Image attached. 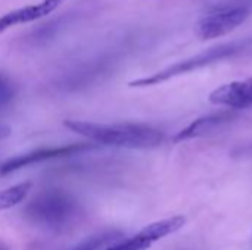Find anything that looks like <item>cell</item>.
I'll return each instance as SVG.
<instances>
[{"instance_id":"obj_1","label":"cell","mask_w":252,"mask_h":250,"mask_svg":"<svg viewBox=\"0 0 252 250\" xmlns=\"http://www.w3.org/2000/svg\"><path fill=\"white\" fill-rule=\"evenodd\" d=\"M63 125L92 141L126 149H154L162 144L165 139L161 130L146 124H100L66 119Z\"/></svg>"},{"instance_id":"obj_2","label":"cell","mask_w":252,"mask_h":250,"mask_svg":"<svg viewBox=\"0 0 252 250\" xmlns=\"http://www.w3.org/2000/svg\"><path fill=\"white\" fill-rule=\"evenodd\" d=\"M24 214L31 224L58 231L75 221L80 214V205L66 192L52 189L34 197Z\"/></svg>"},{"instance_id":"obj_3","label":"cell","mask_w":252,"mask_h":250,"mask_svg":"<svg viewBox=\"0 0 252 250\" xmlns=\"http://www.w3.org/2000/svg\"><path fill=\"white\" fill-rule=\"evenodd\" d=\"M247 41H242V43H229V44H221V46H217V47H213L201 55H196L190 59H186V60H182V62H177L154 75H149V77H143V78H137L131 83H128L130 87H149V85H155V84H161L164 81H168L177 75H182V74H188L190 71H195L198 68H202V66H207L213 62H217V60H221V59H226L232 55H236L241 49H244Z\"/></svg>"},{"instance_id":"obj_4","label":"cell","mask_w":252,"mask_h":250,"mask_svg":"<svg viewBox=\"0 0 252 250\" xmlns=\"http://www.w3.org/2000/svg\"><path fill=\"white\" fill-rule=\"evenodd\" d=\"M250 15L247 6H226L208 12L196 24V34L202 40H214L223 37L238 28Z\"/></svg>"},{"instance_id":"obj_5","label":"cell","mask_w":252,"mask_h":250,"mask_svg":"<svg viewBox=\"0 0 252 250\" xmlns=\"http://www.w3.org/2000/svg\"><path fill=\"white\" fill-rule=\"evenodd\" d=\"M94 143H77V144H69V146H61V147H50V149H38L32 150L15 158L7 159L0 165V175H7L10 172L19 171L22 168H27L30 165L41 164L46 161L52 159H59V158H66L72 155H80L87 150L94 149Z\"/></svg>"},{"instance_id":"obj_6","label":"cell","mask_w":252,"mask_h":250,"mask_svg":"<svg viewBox=\"0 0 252 250\" xmlns=\"http://www.w3.org/2000/svg\"><path fill=\"white\" fill-rule=\"evenodd\" d=\"M210 102L219 106L233 109H247L252 106V77L244 81L227 83L210 94Z\"/></svg>"},{"instance_id":"obj_7","label":"cell","mask_w":252,"mask_h":250,"mask_svg":"<svg viewBox=\"0 0 252 250\" xmlns=\"http://www.w3.org/2000/svg\"><path fill=\"white\" fill-rule=\"evenodd\" d=\"M65 1L66 0H43L37 4H28V6L18 7L12 12H7L6 15L0 16V34L10 27L28 24L43 16H47Z\"/></svg>"},{"instance_id":"obj_8","label":"cell","mask_w":252,"mask_h":250,"mask_svg":"<svg viewBox=\"0 0 252 250\" xmlns=\"http://www.w3.org/2000/svg\"><path fill=\"white\" fill-rule=\"evenodd\" d=\"M157 242H159V240L155 236V233L152 231L151 225H146L137 234H134L131 237H123V239L117 240L115 243L106 246L103 250H148Z\"/></svg>"},{"instance_id":"obj_9","label":"cell","mask_w":252,"mask_h":250,"mask_svg":"<svg viewBox=\"0 0 252 250\" xmlns=\"http://www.w3.org/2000/svg\"><path fill=\"white\" fill-rule=\"evenodd\" d=\"M229 119V115L220 113V115H211V116H204V118H198L195 119L192 124H189L186 128H183L182 131H179L174 136V141H183V140H189L193 137H199L205 133H208L210 130H213L214 127H217L220 122Z\"/></svg>"},{"instance_id":"obj_10","label":"cell","mask_w":252,"mask_h":250,"mask_svg":"<svg viewBox=\"0 0 252 250\" xmlns=\"http://www.w3.org/2000/svg\"><path fill=\"white\" fill-rule=\"evenodd\" d=\"M31 189H32V183L24 181V183H19L12 187L0 190V212L10 209L16 205H19L21 202H24V199L28 196Z\"/></svg>"},{"instance_id":"obj_11","label":"cell","mask_w":252,"mask_h":250,"mask_svg":"<svg viewBox=\"0 0 252 250\" xmlns=\"http://www.w3.org/2000/svg\"><path fill=\"white\" fill-rule=\"evenodd\" d=\"M120 239H123V234L120 231H102L87 237L71 250H103Z\"/></svg>"},{"instance_id":"obj_12","label":"cell","mask_w":252,"mask_h":250,"mask_svg":"<svg viewBox=\"0 0 252 250\" xmlns=\"http://www.w3.org/2000/svg\"><path fill=\"white\" fill-rule=\"evenodd\" d=\"M15 97V88L12 83L0 74V112L6 109Z\"/></svg>"},{"instance_id":"obj_13","label":"cell","mask_w":252,"mask_h":250,"mask_svg":"<svg viewBox=\"0 0 252 250\" xmlns=\"http://www.w3.org/2000/svg\"><path fill=\"white\" fill-rule=\"evenodd\" d=\"M9 133H10V130H9L7 127H4V125H0V139H3V137L9 136Z\"/></svg>"},{"instance_id":"obj_14","label":"cell","mask_w":252,"mask_h":250,"mask_svg":"<svg viewBox=\"0 0 252 250\" xmlns=\"http://www.w3.org/2000/svg\"><path fill=\"white\" fill-rule=\"evenodd\" d=\"M0 250H9V249H7V248H6L4 245H0Z\"/></svg>"}]
</instances>
